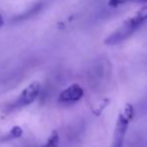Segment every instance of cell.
<instances>
[{
  "label": "cell",
  "mask_w": 147,
  "mask_h": 147,
  "mask_svg": "<svg viewBox=\"0 0 147 147\" xmlns=\"http://www.w3.org/2000/svg\"><path fill=\"white\" fill-rule=\"evenodd\" d=\"M147 20V4L140 8L133 17L129 18L124 21V23L117 28L112 34H110L105 39V44L107 45H116L123 42L127 38H129L142 24Z\"/></svg>",
  "instance_id": "obj_1"
},
{
  "label": "cell",
  "mask_w": 147,
  "mask_h": 147,
  "mask_svg": "<svg viewBox=\"0 0 147 147\" xmlns=\"http://www.w3.org/2000/svg\"><path fill=\"white\" fill-rule=\"evenodd\" d=\"M134 116L133 106L129 103L125 105L124 109L119 113L115 125L114 133H113V139L110 147H122L124 142L126 131H127L128 125Z\"/></svg>",
  "instance_id": "obj_2"
},
{
  "label": "cell",
  "mask_w": 147,
  "mask_h": 147,
  "mask_svg": "<svg viewBox=\"0 0 147 147\" xmlns=\"http://www.w3.org/2000/svg\"><path fill=\"white\" fill-rule=\"evenodd\" d=\"M40 89L41 86L38 81H34L32 83H30L27 87L23 89L22 92L20 93L16 102L14 103V107L15 108H19V107H24L31 104L38 97L39 93H40Z\"/></svg>",
  "instance_id": "obj_3"
},
{
  "label": "cell",
  "mask_w": 147,
  "mask_h": 147,
  "mask_svg": "<svg viewBox=\"0 0 147 147\" xmlns=\"http://www.w3.org/2000/svg\"><path fill=\"white\" fill-rule=\"evenodd\" d=\"M84 94L83 88L78 84H72L69 87L61 91L58 96V101L61 103H73L80 100Z\"/></svg>",
  "instance_id": "obj_4"
},
{
  "label": "cell",
  "mask_w": 147,
  "mask_h": 147,
  "mask_svg": "<svg viewBox=\"0 0 147 147\" xmlns=\"http://www.w3.org/2000/svg\"><path fill=\"white\" fill-rule=\"evenodd\" d=\"M59 144V134L57 132V130H53L51 132L50 136L47 139L46 143L44 144L42 147H57Z\"/></svg>",
  "instance_id": "obj_5"
},
{
  "label": "cell",
  "mask_w": 147,
  "mask_h": 147,
  "mask_svg": "<svg viewBox=\"0 0 147 147\" xmlns=\"http://www.w3.org/2000/svg\"><path fill=\"white\" fill-rule=\"evenodd\" d=\"M23 134V129H22L20 126H13V127L10 129L9 135L12 138H20Z\"/></svg>",
  "instance_id": "obj_6"
},
{
  "label": "cell",
  "mask_w": 147,
  "mask_h": 147,
  "mask_svg": "<svg viewBox=\"0 0 147 147\" xmlns=\"http://www.w3.org/2000/svg\"><path fill=\"white\" fill-rule=\"evenodd\" d=\"M125 2H135V3H147V0H111V4H117L125 3Z\"/></svg>",
  "instance_id": "obj_7"
},
{
  "label": "cell",
  "mask_w": 147,
  "mask_h": 147,
  "mask_svg": "<svg viewBox=\"0 0 147 147\" xmlns=\"http://www.w3.org/2000/svg\"><path fill=\"white\" fill-rule=\"evenodd\" d=\"M108 103H109V100H108V99H105L104 102H103L102 104H101L100 106H99L98 108L96 109V110H94L95 115H100V114H101V112H102V110L105 108V107L107 106V104H108Z\"/></svg>",
  "instance_id": "obj_8"
},
{
  "label": "cell",
  "mask_w": 147,
  "mask_h": 147,
  "mask_svg": "<svg viewBox=\"0 0 147 147\" xmlns=\"http://www.w3.org/2000/svg\"><path fill=\"white\" fill-rule=\"evenodd\" d=\"M3 25H4V18H3V16L0 14V28H1Z\"/></svg>",
  "instance_id": "obj_9"
}]
</instances>
